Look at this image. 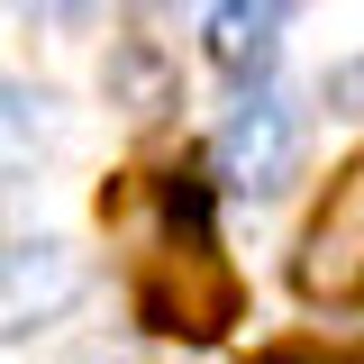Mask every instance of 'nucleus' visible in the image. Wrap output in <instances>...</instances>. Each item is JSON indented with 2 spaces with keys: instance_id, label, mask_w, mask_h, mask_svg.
<instances>
[{
  "instance_id": "8",
  "label": "nucleus",
  "mask_w": 364,
  "mask_h": 364,
  "mask_svg": "<svg viewBox=\"0 0 364 364\" xmlns=\"http://www.w3.org/2000/svg\"><path fill=\"white\" fill-rule=\"evenodd\" d=\"M255 364H364V355H337V346H273V355Z\"/></svg>"
},
{
  "instance_id": "1",
  "label": "nucleus",
  "mask_w": 364,
  "mask_h": 364,
  "mask_svg": "<svg viewBox=\"0 0 364 364\" xmlns=\"http://www.w3.org/2000/svg\"><path fill=\"white\" fill-rule=\"evenodd\" d=\"M164 246L146 255L136 273V310L146 328H164V337H219L228 318H237V273H228L219 237H210V200L173 182V200H164Z\"/></svg>"
},
{
  "instance_id": "6",
  "label": "nucleus",
  "mask_w": 364,
  "mask_h": 364,
  "mask_svg": "<svg viewBox=\"0 0 364 364\" xmlns=\"http://www.w3.org/2000/svg\"><path fill=\"white\" fill-rule=\"evenodd\" d=\"M100 82H109V109H128V119H164L173 109V64H164V46H146V37L109 46Z\"/></svg>"
},
{
  "instance_id": "9",
  "label": "nucleus",
  "mask_w": 364,
  "mask_h": 364,
  "mask_svg": "<svg viewBox=\"0 0 364 364\" xmlns=\"http://www.w3.org/2000/svg\"><path fill=\"white\" fill-rule=\"evenodd\" d=\"M64 364H136L128 346H82V355H64Z\"/></svg>"
},
{
  "instance_id": "2",
  "label": "nucleus",
  "mask_w": 364,
  "mask_h": 364,
  "mask_svg": "<svg viewBox=\"0 0 364 364\" xmlns=\"http://www.w3.org/2000/svg\"><path fill=\"white\" fill-rule=\"evenodd\" d=\"M219 173H228V191H246V200H273L282 182L301 173V100H291V91H246V100L228 109Z\"/></svg>"
},
{
  "instance_id": "3",
  "label": "nucleus",
  "mask_w": 364,
  "mask_h": 364,
  "mask_svg": "<svg viewBox=\"0 0 364 364\" xmlns=\"http://www.w3.org/2000/svg\"><path fill=\"white\" fill-rule=\"evenodd\" d=\"M91 291V264L64 237H9L0 246V337H37Z\"/></svg>"
},
{
  "instance_id": "5",
  "label": "nucleus",
  "mask_w": 364,
  "mask_h": 364,
  "mask_svg": "<svg viewBox=\"0 0 364 364\" xmlns=\"http://www.w3.org/2000/svg\"><path fill=\"white\" fill-rule=\"evenodd\" d=\"M64 136H73V119H64L55 91L0 73V191H18V182L37 173V155H55Z\"/></svg>"
},
{
  "instance_id": "4",
  "label": "nucleus",
  "mask_w": 364,
  "mask_h": 364,
  "mask_svg": "<svg viewBox=\"0 0 364 364\" xmlns=\"http://www.w3.org/2000/svg\"><path fill=\"white\" fill-rule=\"evenodd\" d=\"M301 291L310 301H364V155H346V173L328 182L318 219L301 228Z\"/></svg>"
},
{
  "instance_id": "7",
  "label": "nucleus",
  "mask_w": 364,
  "mask_h": 364,
  "mask_svg": "<svg viewBox=\"0 0 364 364\" xmlns=\"http://www.w3.org/2000/svg\"><path fill=\"white\" fill-rule=\"evenodd\" d=\"M282 9H291V0H210V9H200L210 55H219V64H264L273 28H282Z\"/></svg>"
}]
</instances>
